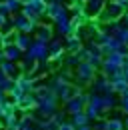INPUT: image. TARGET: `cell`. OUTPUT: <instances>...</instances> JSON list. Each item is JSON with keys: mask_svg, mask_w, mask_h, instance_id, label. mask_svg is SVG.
Wrapping results in <instances>:
<instances>
[{"mask_svg": "<svg viewBox=\"0 0 128 130\" xmlns=\"http://www.w3.org/2000/svg\"><path fill=\"white\" fill-rule=\"evenodd\" d=\"M86 122H88V116H86L84 112L74 114V126H76V128H80V126H86Z\"/></svg>", "mask_w": 128, "mask_h": 130, "instance_id": "obj_1", "label": "cell"}, {"mask_svg": "<svg viewBox=\"0 0 128 130\" xmlns=\"http://www.w3.org/2000/svg\"><path fill=\"white\" fill-rule=\"evenodd\" d=\"M58 130H76V126H74V124H68V122H64L62 126H58Z\"/></svg>", "mask_w": 128, "mask_h": 130, "instance_id": "obj_2", "label": "cell"}, {"mask_svg": "<svg viewBox=\"0 0 128 130\" xmlns=\"http://www.w3.org/2000/svg\"><path fill=\"white\" fill-rule=\"evenodd\" d=\"M76 130H90L88 126H80V128H76Z\"/></svg>", "mask_w": 128, "mask_h": 130, "instance_id": "obj_3", "label": "cell"}, {"mask_svg": "<svg viewBox=\"0 0 128 130\" xmlns=\"http://www.w3.org/2000/svg\"><path fill=\"white\" fill-rule=\"evenodd\" d=\"M124 124H126V126H128V118H126V122H124Z\"/></svg>", "mask_w": 128, "mask_h": 130, "instance_id": "obj_4", "label": "cell"}]
</instances>
